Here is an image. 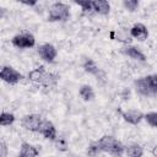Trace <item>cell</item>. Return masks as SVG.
Instances as JSON below:
<instances>
[{"label":"cell","mask_w":157,"mask_h":157,"mask_svg":"<svg viewBox=\"0 0 157 157\" xmlns=\"http://www.w3.org/2000/svg\"><path fill=\"white\" fill-rule=\"evenodd\" d=\"M28 78L34 83H38V85H42L45 87H52V86L56 85L59 76L55 74H52V72H47L45 67L43 65H40L28 74Z\"/></svg>","instance_id":"6da1fadb"},{"label":"cell","mask_w":157,"mask_h":157,"mask_svg":"<svg viewBox=\"0 0 157 157\" xmlns=\"http://www.w3.org/2000/svg\"><path fill=\"white\" fill-rule=\"evenodd\" d=\"M97 142L101 151L107 152L113 157H121L125 151V147L123 146V144L112 135H104Z\"/></svg>","instance_id":"7a4b0ae2"},{"label":"cell","mask_w":157,"mask_h":157,"mask_svg":"<svg viewBox=\"0 0 157 157\" xmlns=\"http://www.w3.org/2000/svg\"><path fill=\"white\" fill-rule=\"evenodd\" d=\"M135 90L142 96L157 94V75H148L135 80Z\"/></svg>","instance_id":"3957f363"},{"label":"cell","mask_w":157,"mask_h":157,"mask_svg":"<svg viewBox=\"0 0 157 157\" xmlns=\"http://www.w3.org/2000/svg\"><path fill=\"white\" fill-rule=\"evenodd\" d=\"M70 16L69 6L63 2H54L49 7V16L48 20L54 22V21H66Z\"/></svg>","instance_id":"277c9868"},{"label":"cell","mask_w":157,"mask_h":157,"mask_svg":"<svg viewBox=\"0 0 157 157\" xmlns=\"http://www.w3.org/2000/svg\"><path fill=\"white\" fill-rule=\"evenodd\" d=\"M0 77L2 81L7 82L10 85H15L23 78L22 74H20L16 69H13L11 66H4L0 71Z\"/></svg>","instance_id":"5b68a950"},{"label":"cell","mask_w":157,"mask_h":157,"mask_svg":"<svg viewBox=\"0 0 157 157\" xmlns=\"http://www.w3.org/2000/svg\"><path fill=\"white\" fill-rule=\"evenodd\" d=\"M42 121H43V120H42L40 115H38V114H27V115H25V117L21 119V125H22L26 130L37 131V132H38Z\"/></svg>","instance_id":"8992f818"},{"label":"cell","mask_w":157,"mask_h":157,"mask_svg":"<svg viewBox=\"0 0 157 157\" xmlns=\"http://www.w3.org/2000/svg\"><path fill=\"white\" fill-rule=\"evenodd\" d=\"M11 43L16 48H32L36 43V39L31 33H22V34H16L11 39Z\"/></svg>","instance_id":"52a82bcc"},{"label":"cell","mask_w":157,"mask_h":157,"mask_svg":"<svg viewBox=\"0 0 157 157\" xmlns=\"http://www.w3.org/2000/svg\"><path fill=\"white\" fill-rule=\"evenodd\" d=\"M38 54L44 61L53 63L54 59L56 58V49H55L54 45H52L49 43H45V44H42L38 48Z\"/></svg>","instance_id":"ba28073f"},{"label":"cell","mask_w":157,"mask_h":157,"mask_svg":"<svg viewBox=\"0 0 157 157\" xmlns=\"http://www.w3.org/2000/svg\"><path fill=\"white\" fill-rule=\"evenodd\" d=\"M38 132L40 135H43L45 139H49V140H55L56 139V129H55L54 124L49 120H43L42 121Z\"/></svg>","instance_id":"9c48e42d"},{"label":"cell","mask_w":157,"mask_h":157,"mask_svg":"<svg viewBox=\"0 0 157 157\" xmlns=\"http://www.w3.org/2000/svg\"><path fill=\"white\" fill-rule=\"evenodd\" d=\"M121 117L124 118L125 121H128V123H130L132 125H136V124H139L144 119L145 115L140 110H137V109H129L126 112H123Z\"/></svg>","instance_id":"30bf717a"},{"label":"cell","mask_w":157,"mask_h":157,"mask_svg":"<svg viewBox=\"0 0 157 157\" xmlns=\"http://www.w3.org/2000/svg\"><path fill=\"white\" fill-rule=\"evenodd\" d=\"M130 34H131V37H134V38H136L139 40H145L148 37V31H147V28H146L145 25L136 23V25H134L131 27Z\"/></svg>","instance_id":"8fae6325"},{"label":"cell","mask_w":157,"mask_h":157,"mask_svg":"<svg viewBox=\"0 0 157 157\" xmlns=\"http://www.w3.org/2000/svg\"><path fill=\"white\" fill-rule=\"evenodd\" d=\"M123 53L126 54L128 56H130L131 59H135V60H140V61H145L146 60V56L145 54L136 47H131V45H128L123 49Z\"/></svg>","instance_id":"7c38bea8"},{"label":"cell","mask_w":157,"mask_h":157,"mask_svg":"<svg viewBox=\"0 0 157 157\" xmlns=\"http://www.w3.org/2000/svg\"><path fill=\"white\" fill-rule=\"evenodd\" d=\"M38 153H39V151L34 146H32L28 142H22L18 157H37Z\"/></svg>","instance_id":"4fadbf2b"},{"label":"cell","mask_w":157,"mask_h":157,"mask_svg":"<svg viewBox=\"0 0 157 157\" xmlns=\"http://www.w3.org/2000/svg\"><path fill=\"white\" fill-rule=\"evenodd\" d=\"M82 66H83L85 71L88 72V74H91V75H94V76H97V77H99V75H103V72L99 70V67L97 66V64H96L92 59H90V58L83 61Z\"/></svg>","instance_id":"5bb4252c"},{"label":"cell","mask_w":157,"mask_h":157,"mask_svg":"<svg viewBox=\"0 0 157 157\" xmlns=\"http://www.w3.org/2000/svg\"><path fill=\"white\" fill-rule=\"evenodd\" d=\"M93 11L99 15H108L110 11V5L105 0H96L93 1Z\"/></svg>","instance_id":"9a60e30c"},{"label":"cell","mask_w":157,"mask_h":157,"mask_svg":"<svg viewBox=\"0 0 157 157\" xmlns=\"http://www.w3.org/2000/svg\"><path fill=\"white\" fill-rule=\"evenodd\" d=\"M125 153L128 157H142L144 148L137 144H131L125 147Z\"/></svg>","instance_id":"2e32d148"},{"label":"cell","mask_w":157,"mask_h":157,"mask_svg":"<svg viewBox=\"0 0 157 157\" xmlns=\"http://www.w3.org/2000/svg\"><path fill=\"white\" fill-rule=\"evenodd\" d=\"M78 93H80L81 98H82L83 101H86V102L92 101V99L94 98V92H93V88H92L91 86H88V85H82V86L80 87Z\"/></svg>","instance_id":"e0dca14e"},{"label":"cell","mask_w":157,"mask_h":157,"mask_svg":"<svg viewBox=\"0 0 157 157\" xmlns=\"http://www.w3.org/2000/svg\"><path fill=\"white\" fill-rule=\"evenodd\" d=\"M13 121H15V115L12 113H6V112L1 113V115H0V124L2 126L11 125Z\"/></svg>","instance_id":"ac0fdd59"},{"label":"cell","mask_w":157,"mask_h":157,"mask_svg":"<svg viewBox=\"0 0 157 157\" xmlns=\"http://www.w3.org/2000/svg\"><path fill=\"white\" fill-rule=\"evenodd\" d=\"M144 119L147 121L148 125H151L153 128H157V112H151V113L145 114Z\"/></svg>","instance_id":"d6986e66"},{"label":"cell","mask_w":157,"mask_h":157,"mask_svg":"<svg viewBox=\"0 0 157 157\" xmlns=\"http://www.w3.org/2000/svg\"><path fill=\"white\" fill-rule=\"evenodd\" d=\"M99 152H101V148H99V146H98V142H92V144H90V146H88V148H87V156H90V157H96V156H98Z\"/></svg>","instance_id":"ffe728a7"},{"label":"cell","mask_w":157,"mask_h":157,"mask_svg":"<svg viewBox=\"0 0 157 157\" xmlns=\"http://www.w3.org/2000/svg\"><path fill=\"white\" fill-rule=\"evenodd\" d=\"M76 4L82 7V11L83 12H91V11H93V1H88V0H86V1H76Z\"/></svg>","instance_id":"44dd1931"},{"label":"cell","mask_w":157,"mask_h":157,"mask_svg":"<svg viewBox=\"0 0 157 157\" xmlns=\"http://www.w3.org/2000/svg\"><path fill=\"white\" fill-rule=\"evenodd\" d=\"M123 5L125 6L126 10H129V11L132 12V11H135L139 7V1L137 0H125L123 2Z\"/></svg>","instance_id":"7402d4cb"},{"label":"cell","mask_w":157,"mask_h":157,"mask_svg":"<svg viewBox=\"0 0 157 157\" xmlns=\"http://www.w3.org/2000/svg\"><path fill=\"white\" fill-rule=\"evenodd\" d=\"M0 148H1V157H6V153H7V147H6V144L4 141H1L0 144Z\"/></svg>","instance_id":"603a6c76"},{"label":"cell","mask_w":157,"mask_h":157,"mask_svg":"<svg viewBox=\"0 0 157 157\" xmlns=\"http://www.w3.org/2000/svg\"><path fill=\"white\" fill-rule=\"evenodd\" d=\"M22 4H25L27 6H34L37 4V1H22Z\"/></svg>","instance_id":"cb8c5ba5"},{"label":"cell","mask_w":157,"mask_h":157,"mask_svg":"<svg viewBox=\"0 0 157 157\" xmlns=\"http://www.w3.org/2000/svg\"><path fill=\"white\" fill-rule=\"evenodd\" d=\"M152 155H153V157H157V146H155L152 148Z\"/></svg>","instance_id":"d4e9b609"}]
</instances>
